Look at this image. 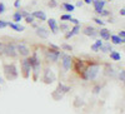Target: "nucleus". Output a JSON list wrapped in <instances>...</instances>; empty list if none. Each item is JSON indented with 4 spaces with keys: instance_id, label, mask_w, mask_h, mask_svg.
Instances as JSON below:
<instances>
[{
    "instance_id": "obj_1",
    "label": "nucleus",
    "mask_w": 125,
    "mask_h": 114,
    "mask_svg": "<svg viewBox=\"0 0 125 114\" xmlns=\"http://www.w3.org/2000/svg\"><path fill=\"white\" fill-rule=\"evenodd\" d=\"M99 73H100V65L98 63H89L84 70V74L81 75V78L84 80H94V79H96Z\"/></svg>"
},
{
    "instance_id": "obj_2",
    "label": "nucleus",
    "mask_w": 125,
    "mask_h": 114,
    "mask_svg": "<svg viewBox=\"0 0 125 114\" xmlns=\"http://www.w3.org/2000/svg\"><path fill=\"white\" fill-rule=\"evenodd\" d=\"M3 71L6 80H15L19 77V70L15 63H3Z\"/></svg>"
},
{
    "instance_id": "obj_3",
    "label": "nucleus",
    "mask_w": 125,
    "mask_h": 114,
    "mask_svg": "<svg viewBox=\"0 0 125 114\" xmlns=\"http://www.w3.org/2000/svg\"><path fill=\"white\" fill-rule=\"evenodd\" d=\"M71 90V88L69 85H64L62 83H58V87L56 89L51 93V98H53L54 100H61L62 98H64V95L66 94V93H69Z\"/></svg>"
},
{
    "instance_id": "obj_4",
    "label": "nucleus",
    "mask_w": 125,
    "mask_h": 114,
    "mask_svg": "<svg viewBox=\"0 0 125 114\" xmlns=\"http://www.w3.org/2000/svg\"><path fill=\"white\" fill-rule=\"evenodd\" d=\"M20 74L24 79H29L31 74V67L28 61V58H24L20 60Z\"/></svg>"
},
{
    "instance_id": "obj_5",
    "label": "nucleus",
    "mask_w": 125,
    "mask_h": 114,
    "mask_svg": "<svg viewBox=\"0 0 125 114\" xmlns=\"http://www.w3.org/2000/svg\"><path fill=\"white\" fill-rule=\"evenodd\" d=\"M60 54L61 50H54V49H48L45 50V60L49 61V63H56V61L60 59Z\"/></svg>"
},
{
    "instance_id": "obj_6",
    "label": "nucleus",
    "mask_w": 125,
    "mask_h": 114,
    "mask_svg": "<svg viewBox=\"0 0 125 114\" xmlns=\"http://www.w3.org/2000/svg\"><path fill=\"white\" fill-rule=\"evenodd\" d=\"M4 55L8 58H16L18 57V51H16V45L13 41H8L5 43V50H4Z\"/></svg>"
},
{
    "instance_id": "obj_7",
    "label": "nucleus",
    "mask_w": 125,
    "mask_h": 114,
    "mask_svg": "<svg viewBox=\"0 0 125 114\" xmlns=\"http://www.w3.org/2000/svg\"><path fill=\"white\" fill-rule=\"evenodd\" d=\"M55 80H56V77L54 74V71L50 68H45L43 70V81L45 84H53Z\"/></svg>"
},
{
    "instance_id": "obj_8",
    "label": "nucleus",
    "mask_w": 125,
    "mask_h": 114,
    "mask_svg": "<svg viewBox=\"0 0 125 114\" xmlns=\"http://www.w3.org/2000/svg\"><path fill=\"white\" fill-rule=\"evenodd\" d=\"M15 45H16V51H18V54H19L20 57H23V58L30 57V48H29L25 43L20 41V43H16Z\"/></svg>"
},
{
    "instance_id": "obj_9",
    "label": "nucleus",
    "mask_w": 125,
    "mask_h": 114,
    "mask_svg": "<svg viewBox=\"0 0 125 114\" xmlns=\"http://www.w3.org/2000/svg\"><path fill=\"white\" fill-rule=\"evenodd\" d=\"M73 57L69 54H65L64 57L61 58V68L64 71H70L73 68Z\"/></svg>"
},
{
    "instance_id": "obj_10",
    "label": "nucleus",
    "mask_w": 125,
    "mask_h": 114,
    "mask_svg": "<svg viewBox=\"0 0 125 114\" xmlns=\"http://www.w3.org/2000/svg\"><path fill=\"white\" fill-rule=\"evenodd\" d=\"M73 68H74V70L76 71L78 74L83 75V74H84V70H85L86 65H85V63H84V60L80 59V58H78V59H75V60H73Z\"/></svg>"
},
{
    "instance_id": "obj_11",
    "label": "nucleus",
    "mask_w": 125,
    "mask_h": 114,
    "mask_svg": "<svg viewBox=\"0 0 125 114\" xmlns=\"http://www.w3.org/2000/svg\"><path fill=\"white\" fill-rule=\"evenodd\" d=\"M41 71L43 70H41V63L40 61H38L34 67H31V75H33V80L34 81H36L39 79V75H40Z\"/></svg>"
},
{
    "instance_id": "obj_12",
    "label": "nucleus",
    "mask_w": 125,
    "mask_h": 114,
    "mask_svg": "<svg viewBox=\"0 0 125 114\" xmlns=\"http://www.w3.org/2000/svg\"><path fill=\"white\" fill-rule=\"evenodd\" d=\"M81 32H83V34H84V35L90 36V38H95L96 35H99V32H98V30L94 28V26H89V25L85 26L84 29L81 30Z\"/></svg>"
},
{
    "instance_id": "obj_13",
    "label": "nucleus",
    "mask_w": 125,
    "mask_h": 114,
    "mask_svg": "<svg viewBox=\"0 0 125 114\" xmlns=\"http://www.w3.org/2000/svg\"><path fill=\"white\" fill-rule=\"evenodd\" d=\"M105 3H106L105 0H93V5H94V10H95V13L100 14L104 10Z\"/></svg>"
},
{
    "instance_id": "obj_14",
    "label": "nucleus",
    "mask_w": 125,
    "mask_h": 114,
    "mask_svg": "<svg viewBox=\"0 0 125 114\" xmlns=\"http://www.w3.org/2000/svg\"><path fill=\"white\" fill-rule=\"evenodd\" d=\"M80 30H81V26L80 25H74L68 33H65V39H70L73 36H75L80 33Z\"/></svg>"
},
{
    "instance_id": "obj_15",
    "label": "nucleus",
    "mask_w": 125,
    "mask_h": 114,
    "mask_svg": "<svg viewBox=\"0 0 125 114\" xmlns=\"http://www.w3.org/2000/svg\"><path fill=\"white\" fill-rule=\"evenodd\" d=\"M35 34L40 39H48V36H49V32H48L45 28H41V26H38L35 29Z\"/></svg>"
},
{
    "instance_id": "obj_16",
    "label": "nucleus",
    "mask_w": 125,
    "mask_h": 114,
    "mask_svg": "<svg viewBox=\"0 0 125 114\" xmlns=\"http://www.w3.org/2000/svg\"><path fill=\"white\" fill-rule=\"evenodd\" d=\"M48 25H49V28H50V30H51V33H53V34H56V33H58L59 25H58V23H56L55 19H53V18L48 19Z\"/></svg>"
},
{
    "instance_id": "obj_17",
    "label": "nucleus",
    "mask_w": 125,
    "mask_h": 114,
    "mask_svg": "<svg viewBox=\"0 0 125 114\" xmlns=\"http://www.w3.org/2000/svg\"><path fill=\"white\" fill-rule=\"evenodd\" d=\"M98 32H99L100 39H103V40H110L111 34H110V30H109V29H106V28H101L100 30H98Z\"/></svg>"
},
{
    "instance_id": "obj_18",
    "label": "nucleus",
    "mask_w": 125,
    "mask_h": 114,
    "mask_svg": "<svg viewBox=\"0 0 125 114\" xmlns=\"http://www.w3.org/2000/svg\"><path fill=\"white\" fill-rule=\"evenodd\" d=\"M31 15H33L35 19L40 20V22H45V20H48L46 19V14L44 11H41V10H35V11L31 13Z\"/></svg>"
},
{
    "instance_id": "obj_19",
    "label": "nucleus",
    "mask_w": 125,
    "mask_h": 114,
    "mask_svg": "<svg viewBox=\"0 0 125 114\" xmlns=\"http://www.w3.org/2000/svg\"><path fill=\"white\" fill-rule=\"evenodd\" d=\"M8 26H10V28H11L13 30H15V32H20V33H21V32H24V30H25V26H23V25H20V24H16V23H8Z\"/></svg>"
},
{
    "instance_id": "obj_20",
    "label": "nucleus",
    "mask_w": 125,
    "mask_h": 114,
    "mask_svg": "<svg viewBox=\"0 0 125 114\" xmlns=\"http://www.w3.org/2000/svg\"><path fill=\"white\" fill-rule=\"evenodd\" d=\"M61 8L65 10V11H68L69 14L73 13L75 10V5H73V4H69V3H62L61 4Z\"/></svg>"
},
{
    "instance_id": "obj_21",
    "label": "nucleus",
    "mask_w": 125,
    "mask_h": 114,
    "mask_svg": "<svg viewBox=\"0 0 125 114\" xmlns=\"http://www.w3.org/2000/svg\"><path fill=\"white\" fill-rule=\"evenodd\" d=\"M104 43H103V40H100V39H98V40H95V43H94L93 45H91V50L93 51H95V53H96V51H99L100 50V48H101V45H103Z\"/></svg>"
},
{
    "instance_id": "obj_22",
    "label": "nucleus",
    "mask_w": 125,
    "mask_h": 114,
    "mask_svg": "<svg viewBox=\"0 0 125 114\" xmlns=\"http://www.w3.org/2000/svg\"><path fill=\"white\" fill-rule=\"evenodd\" d=\"M111 50H113V46H111L110 43H104V44L101 45V48H100L101 53H110Z\"/></svg>"
},
{
    "instance_id": "obj_23",
    "label": "nucleus",
    "mask_w": 125,
    "mask_h": 114,
    "mask_svg": "<svg viewBox=\"0 0 125 114\" xmlns=\"http://www.w3.org/2000/svg\"><path fill=\"white\" fill-rule=\"evenodd\" d=\"M109 54H110V59L114 60V61H119L121 59V54L118 53V51H115V50H111Z\"/></svg>"
},
{
    "instance_id": "obj_24",
    "label": "nucleus",
    "mask_w": 125,
    "mask_h": 114,
    "mask_svg": "<svg viewBox=\"0 0 125 114\" xmlns=\"http://www.w3.org/2000/svg\"><path fill=\"white\" fill-rule=\"evenodd\" d=\"M23 19H24V18L21 16V14H20V11H19V10L14 13V15H13V20H14V23H16V24H20V22H21Z\"/></svg>"
},
{
    "instance_id": "obj_25",
    "label": "nucleus",
    "mask_w": 125,
    "mask_h": 114,
    "mask_svg": "<svg viewBox=\"0 0 125 114\" xmlns=\"http://www.w3.org/2000/svg\"><path fill=\"white\" fill-rule=\"evenodd\" d=\"M83 105H84V100H83L81 98H79V97H75V99H74V107L75 108H80Z\"/></svg>"
},
{
    "instance_id": "obj_26",
    "label": "nucleus",
    "mask_w": 125,
    "mask_h": 114,
    "mask_svg": "<svg viewBox=\"0 0 125 114\" xmlns=\"http://www.w3.org/2000/svg\"><path fill=\"white\" fill-rule=\"evenodd\" d=\"M59 29H60V32H62V33H68L69 30H70V26L64 22V23H60V25H59Z\"/></svg>"
},
{
    "instance_id": "obj_27",
    "label": "nucleus",
    "mask_w": 125,
    "mask_h": 114,
    "mask_svg": "<svg viewBox=\"0 0 125 114\" xmlns=\"http://www.w3.org/2000/svg\"><path fill=\"white\" fill-rule=\"evenodd\" d=\"M110 40H111V43L115 44V45L123 44V43H121V38H119L118 35H111V36H110Z\"/></svg>"
},
{
    "instance_id": "obj_28",
    "label": "nucleus",
    "mask_w": 125,
    "mask_h": 114,
    "mask_svg": "<svg viewBox=\"0 0 125 114\" xmlns=\"http://www.w3.org/2000/svg\"><path fill=\"white\" fill-rule=\"evenodd\" d=\"M60 50H64V51H71V50H73V46H71L70 44L64 43V44H61V45H60Z\"/></svg>"
},
{
    "instance_id": "obj_29",
    "label": "nucleus",
    "mask_w": 125,
    "mask_h": 114,
    "mask_svg": "<svg viewBox=\"0 0 125 114\" xmlns=\"http://www.w3.org/2000/svg\"><path fill=\"white\" fill-rule=\"evenodd\" d=\"M73 19V16H71V14H62L61 16H60V20H62V22H70V20Z\"/></svg>"
},
{
    "instance_id": "obj_30",
    "label": "nucleus",
    "mask_w": 125,
    "mask_h": 114,
    "mask_svg": "<svg viewBox=\"0 0 125 114\" xmlns=\"http://www.w3.org/2000/svg\"><path fill=\"white\" fill-rule=\"evenodd\" d=\"M119 79H120V81L123 83V84L125 85V70H121L120 73H119Z\"/></svg>"
},
{
    "instance_id": "obj_31",
    "label": "nucleus",
    "mask_w": 125,
    "mask_h": 114,
    "mask_svg": "<svg viewBox=\"0 0 125 114\" xmlns=\"http://www.w3.org/2000/svg\"><path fill=\"white\" fill-rule=\"evenodd\" d=\"M24 20H25V22H26L28 24H33V23H34V20H35V18H34L33 15L30 14V15H29V16H26Z\"/></svg>"
},
{
    "instance_id": "obj_32",
    "label": "nucleus",
    "mask_w": 125,
    "mask_h": 114,
    "mask_svg": "<svg viewBox=\"0 0 125 114\" xmlns=\"http://www.w3.org/2000/svg\"><path fill=\"white\" fill-rule=\"evenodd\" d=\"M93 20H94V22H95L96 24H99L100 26H104V25H105V23H104V22H103V20H101L100 18H94Z\"/></svg>"
},
{
    "instance_id": "obj_33",
    "label": "nucleus",
    "mask_w": 125,
    "mask_h": 114,
    "mask_svg": "<svg viewBox=\"0 0 125 114\" xmlns=\"http://www.w3.org/2000/svg\"><path fill=\"white\" fill-rule=\"evenodd\" d=\"M4 50H5V43L0 41V55H4Z\"/></svg>"
},
{
    "instance_id": "obj_34",
    "label": "nucleus",
    "mask_w": 125,
    "mask_h": 114,
    "mask_svg": "<svg viewBox=\"0 0 125 114\" xmlns=\"http://www.w3.org/2000/svg\"><path fill=\"white\" fill-rule=\"evenodd\" d=\"M48 5L50 8H55V6H58V1H56V0H50V1L48 3Z\"/></svg>"
},
{
    "instance_id": "obj_35",
    "label": "nucleus",
    "mask_w": 125,
    "mask_h": 114,
    "mask_svg": "<svg viewBox=\"0 0 125 114\" xmlns=\"http://www.w3.org/2000/svg\"><path fill=\"white\" fill-rule=\"evenodd\" d=\"M49 48H50V49H54V50H60V46L55 45L54 43H49Z\"/></svg>"
},
{
    "instance_id": "obj_36",
    "label": "nucleus",
    "mask_w": 125,
    "mask_h": 114,
    "mask_svg": "<svg viewBox=\"0 0 125 114\" xmlns=\"http://www.w3.org/2000/svg\"><path fill=\"white\" fill-rule=\"evenodd\" d=\"M19 11H20V14H21V16L25 19L26 16H29L30 15V13H28V11H25V10H19Z\"/></svg>"
},
{
    "instance_id": "obj_37",
    "label": "nucleus",
    "mask_w": 125,
    "mask_h": 114,
    "mask_svg": "<svg viewBox=\"0 0 125 114\" xmlns=\"http://www.w3.org/2000/svg\"><path fill=\"white\" fill-rule=\"evenodd\" d=\"M70 23H73L74 25H80V22H79L78 19H75V18H73V19L70 20Z\"/></svg>"
},
{
    "instance_id": "obj_38",
    "label": "nucleus",
    "mask_w": 125,
    "mask_h": 114,
    "mask_svg": "<svg viewBox=\"0 0 125 114\" xmlns=\"http://www.w3.org/2000/svg\"><path fill=\"white\" fill-rule=\"evenodd\" d=\"M5 26H8V23L4 22V20H0V29H4Z\"/></svg>"
},
{
    "instance_id": "obj_39",
    "label": "nucleus",
    "mask_w": 125,
    "mask_h": 114,
    "mask_svg": "<svg viewBox=\"0 0 125 114\" xmlns=\"http://www.w3.org/2000/svg\"><path fill=\"white\" fill-rule=\"evenodd\" d=\"M20 4H21V0H15V1H14V6H15L16 9L20 8Z\"/></svg>"
},
{
    "instance_id": "obj_40",
    "label": "nucleus",
    "mask_w": 125,
    "mask_h": 114,
    "mask_svg": "<svg viewBox=\"0 0 125 114\" xmlns=\"http://www.w3.org/2000/svg\"><path fill=\"white\" fill-rule=\"evenodd\" d=\"M99 15H100V16H109V15H110V11H105V10H103Z\"/></svg>"
},
{
    "instance_id": "obj_41",
    "label": "nucleus",
    "mask_w": 125,
    "mask_h": 114,
    "mask_svg": "<svg viewBox=\"0 0 125 114\" xmlns=\"http://www.w3.org/2000/svg\"><path fill=\"white\" fill-rule=\"evenodd\" d=\"M118 36L121 38V39H124V38H125V30H120L119 34H118Z\"/></svg>"
},
{
    "instance_id": "obj_42",
    "label": "nucleus",
    "mask_w": 125,
    "mask_h": 114,
    "mask_svg": "<svg viewBox=\"0 0 125 114\" xmlns=\"http://www.w3.org/2000/svg\"><path fill=\"white\" fill-rule=\"evenodd\" d=\"M5 11V5H4V3H0V14H3Z\"/></svg>"
},
{
    "instance_id": "obj_43",
    "label": "nucleus",
    "mask_w": 125,
    "mask_h": 114,
    "mask_svg": "<svg viewBox=\"0 0 125 114\" xmlns=\"http://www.w3.org/2000/svg\"><path fill=\"white\" fill-rule=\"evenodd\" d=\"M99 90H100V87H95V88H94V90H93V93H94V94H98Z\"/></svg>"
},
{
    "instance_id": "obj_44",
    "label": "nucleus",
    "mask_w": 125,
    "mask_h": 114,
    "mask_svg": "<svg viewBox=\"0 0 125 114\" xmlns=\"http://www.w3.org/2000/svg\"><path fill=\"white\" fill-rule=\"evenodd\" d=\"M120 15H123V16H125V8H123V9H120Z\"/></svg>"
},
{
    "instance_id": "obj_45",
    "label": "nucleus",
    "mask_w": 125,
    "mask_h": 114,
    "mask_svg": "<svg viewBox=\"0 0 125 114\" xmlns=\"http://www.w3.org/2000/svg\"><path fill=\"white\" fill-rule=\"evenodd\" d=\"M83 4H84V1H81V0H80V1H78V3H76V5H78V6H81Z\"/></svg>"
},
{
    "instance_id": "obj_46",
    "label": "nucleus",
    "mask_w": 125,
    "mask_h": 114,
    "mask_svg": "<svg viewBox=\"0 0 125 114\" xmlns=\"http://www.w3.org/2000/svg\"><path fill=\"white\" fill-rule=\"evenodd\" d=\"M3 83H4V80H3V78H1V77H0V85H1ZM0 88H1V87H0Z\"/></svg>"
},
{
    "instance_id": "obj_47",
    "label": "nucleus",
    "mask_w": 125,
    "mask_h": 114,
    "mask_svg": "<svg viewBox=\"0 0 125 114\" xmlns=\"http://www.w3.org/2000/svg\"><path fill=\"white\" fill-rule=\"evenodd\" d=\"M109 1H111V0H109Z\"/></svg>"
}]
</instances>
